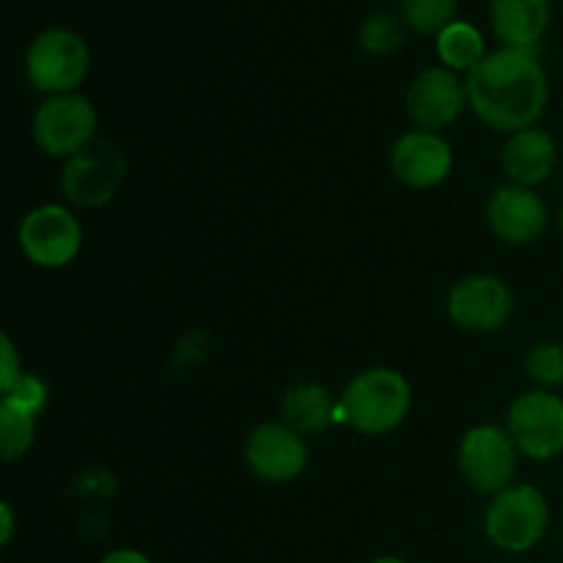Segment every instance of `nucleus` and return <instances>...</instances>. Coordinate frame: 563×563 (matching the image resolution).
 Returning <instances> with one entry per match:
<instances>
[{
    "label": "nucleus",
    "mask_w": 563,
    "mask_h": 563,
    "mask_svg": "<svg viewBox=\"0 0 563 563\" xmlns=\"http://www.w3.org/2000/svg\"><path fill=\"white\" fill-rule=\"evenodd\" d=\"M467 108L489 130L511 132L537 126L550 102V80L537 49L500 47L484 55L465 75Z\"/></svg>",
    "instance_id": "f257e3e1"
},
{
    "label": "nucleus",
    "mask_w": 563,
    "mask_h": 563,
    "mask_svg": "<svg viewBox=\"0 0 563 563\" xmlns=\"http://www.w3.org/2000/svg\"><path fill=\"white\" fill-rule=\"evenodd\" d=\"M520 456L509 429L498 427V423H478L462 434L456 465H460L467 487L493 498L515 484Z\"/></svg>",
    "instance_id": "423d86ee"
},
{
    "label": "nucleus",
    "mask_w": 563,
    "mask_h": 563,
    "mask_svg": "<svg viewBox=\"0 0 563 563\" xmlns=\"http://www.w3.org/2000/svg\"><path fill=\"white\" fill-rule=\"evenodd\" d=\"M555 163H559V143L544 126H528V130L506 135L504 148H500V168L511 185L533 187L553 176Z\"/></svg>",
    "instance_id": "2eb2a0df"
},
{
    "label": "nucleus",
    "mask_w": 563,
    "mask_h": 563,
    "mask_svg": "<svg viewBox=\"0 0 563 563\" xmlns=\"http://www.w3.org/2000/svg\"><path fill=\"white\" fill-rule=\"evenodd\" d=\"M0 399L11 401V405L22 407V410H31L33 416H42V410L47 407V383L36 374H22L16 379V385L11 390H5Z\"/></svg>",
    "instance_id": "5701e85b"
},
{
    "label": "nucleus",
    "mask_w": 563,
    "mask_h": 563,
    "mask_svg": "<svg viewBox=\"0 0 563 563\" xmlns=\"http://www.w3.org/2000/svg\"><path fill=\"white\" fill-rule=\"evenodd\" d=\"M372 563H407V561L396 559V555H383V559H374Z\"/></svg>",
    "instance_id": "bb28decb"
},
{
    "label": "nucleus",
    "mask_w": 563,
    "mask_h": 563,
    "mask_svg": "<svg viewBox=\"0 0 563 563\" xmlns=\"http://www.w3.org/2000/svg\"><path fill=\"white\" fill-rule=\"evenodd\" d=\"M22 374L25 372H22L20 352H16L11 335L3 333V339H0V394L14 388L16 379H20Z\"/></svg>",
    "instance_id": "b1692460"
},
{
    "label": "nucleus",
    "mask_w": 563,
    "mask_h": 563,
    "mask_svg": "<svg viewBox=\"0 0 563 563\" xmlns=\"http://www.w3.org/2000/svg\"><path fill=\"white\" fill-rule=\"evenodd\" d=\"M506 429L522 456L553 462L563 454V396L542 388L517 396L506 412Z\"/></svg>",
    "instance_id": "6e6552de"
},
{
    "label": "nucleus",
    "mask_w": 563,
    "mask_h": 563,
    "mask_svg": "<svg viewBox=\"0 0 563 563\" xmlns=\"http://www.w3.org/2000/svg\"><path fill=\"white\" fill-rule=\"evenodd\" d=\"M405 104L416 130L440 132L454 124L467 108L465 80L445 66H429L412 77Z\"/></svg>",
    "instance_id": "ddd939ff"
},
{
    "label": "nucleus",
    "mask_w": 563,
    "mask_h": 563,
    "mask_svg": "<svg viewBox=\"0 0 563 563\" xmlns=\"http://www.w3.org/2000/svg\"><path fill=\"white\" fill-rule=\"evenodd\" d=\"M489 231L500 242L515 247L533 245L544 236L550 225L548 201L533 187L498 185L487 201Z\"/></svg>",
    "instance_id": "f8f14e48"
},
{
    "label": "nucleus",
    "mask_w": 563,
    "mask_h": 563,
    "mask_svg": "<svg viewBox=\"0 0 563 563\" xmlns=\"http://www.w3.org/2000/svg\"><path fill=\"white\" fill-rule=\"evenodd\" d=\"M412 390L401 372L390 366H372L350 379L339 399V421L355 432L383 438L396 432L410 416Z\"/></svg>",
    "instance_id": "f03ea898"
},
{
    "label": "nucleus",
    "mask_w": 563,
    "mask_h": 563,
    "mask_svg": "<svg viewBox=\"0 0 563 563\" xmlns=\"http://www.w3.org/2000/svg\"><path fill=\"white\" fill-rule=\"evenodd\" d=\"M438 55L443 60L445 69L451 71H471L478 66L487 55V44H484L482 31L467 20H454L438 33Z\"/></svg>",
    "instance_id": "a211bd4d"
},
{
    "label": "nucleus",
    "mask_w": 563,
    "mask_h": 563,
    "mask_svg": "<svg viewBox=\"0 0 563 563\" xmlns=\"http://www.w3.org/2000/svg\"><path fill=\"white\" fill-rule=\"evenodd\" d=\"M561 236H563V207H561Z\"/></svg>",
    "instance_id": "cd10ccee"
},
{
    "label": "nucleus",
    "mask_w": 563,
    "mask_h": 563,
    "mask_svg": "<svg viewBox=\"0 0 563 563\" xmlns=\"http://www.w3.org/2000/svg\"><path fill=\"white\" fill-rule=\"evenodd\" d=\"M91 71V47L69 27H44L25 49L27 82L44 97L77 93Z\"/></svg>",
    "instance_id": "7ed1b4c3"
},
{
    "label": "nucleus",
    "mask_w": 563,
    "mask_h": 563,
    "mask_svg": "<svg viewBox=\"0 0 563 563\" xmlns=\"http://www.w3.org/2000/svg\"><path fill=\"white\" fill-rule=\"evenodd\" d=\"M36 421L38 416H33L31 410L0 399V451L5 462L22 460L31 451L36 440Z\"/></svg>",
    "instance_id": "6ab92c4d"
},
{
    "label": "nucleus",
    "mask_w": 563,
    "mask_h": 563,
    "mask_svg": "<svg viewBox=\"0 0 563 563\" xmlns=\"http://www.w3.org/2000/svg\"><path fill=\"white\" fill-rule=\"evenodd\" d=\"M11 537H14V511H11L9 500L0 504V544H9Z\"/></svg>",
    "instance_id": "a878e982"
},
{
    "label": "nucleus",
    "mask_w": 563,
    "mask_h": 563,
    "mask_svg": "<svg viewBox=\"0 0 563 563\" xmlns=\"http://www.w3.org/2000/svg\"><path fill=\"white\" fill-rule=\"evenodd\" d=\"M405 20L394 11H374L363 20L357 31V42L368 55H390L405 44Z\"/></svg>",
    "instance_id": "aec40b11"
},
{
    "label": "nucleus",
    "mask_w": 563,
    "mask_h": 563,
    "mask_svg": "<svg viewBox=\"0 0 563 563\" xmlns=\"http://www.w3.org/2000/svg\"><path fill=\"white\" fill-rule=\"evenodd\" d=\"M390 170L412 190H432L454 170V152L440 132L410 130L390 148Z\"/></svg>",
    "instance_id": "4468645a"
},
{
    "label": "nucleus",
    "mask_w": 563,
    "mask_h": 563,
    "mask_svg": "<svg viewBox=\"0 0 563 563\" xmlns=\"http://www.w3.org/2000/svg\"><path fill=\"white\" fill-rule=\"evenodd\" d=\"M550 528V504L542 489L511 484L493 495L484 511V533L500 553H531Z\"/></svg>",
    "instance_id": "20e7f679"
},
{
    "label": "nucleus",
    "mask_w": 563,
    "mask_h": 563,
    "mask_svg": "<svg viewBox=\"0 0 563 563\" xmlns=\"http://www.w3.org/2000/svg\"><path fill=\"white\" fill-rule=\"evenodd\" d=\"M550 16V0H489V22L504 47L537 49Z\"/></svg>",
    "instance_id": "dca6fc26"
},
{
    "label": "nucleus",
    "mask_w": 563,
    "mask_h": 563,
    "mask_svg": "<svg viewBox=\"0 0 563 563\" xmlns=\"http://www.w3.org/2000/svg\"><path fill=\"white\" fill-rule=\"evenodd\" d=\"M280 421L297 434H319L339 421V401L319 383H300L286 390L280 401Z\"/></svg>",
    "instance_id": "f3484780"
},
{
    "label": "nucleus",
    "mask_w": 563,
    "mask_h": 563,
    "mask_svg": "<svg viewBox=\"0 0 563 563\" xmlns=\"http://www.w3.org/2000/svg\"><path fill=\"white\" fill-rule=\"evenodd\" d=\"M242 456L253 476L262 482L289 484L308 471L311 451H308L306 438L286 427L284 421H267L251 429Z\"/></svg>",
    "instance_id": "9b49d317"
},
{
    "label": "nucleus",
    "mask_w": 563,
    "mask_h": 563,
    "mask_svg": "<svg viewBox=\"0 0 563 563\" xmlns=\"http://www.w3.org/2000/svg\"><path fill=\"white\" fill-rule=\"evenodd\" d=\"M456 9L460 0H401V20L423 36H438L456 20Z\"/></svg>",
    "instance_id": "412c9836"
},
{
    "label": "nucleus",
    "mask_w": 563,
    "mask_h": 563,
    "mask_svg": "<svg viewBox=\"0 0 563 563\" xmlns=\"http://www.w3.org/2000/svg\"><path fill=\"white\" fill-rule=\"evenodd\" d=\"M99 563H154V561L135 548H119V550H110V553Z\"/></svg>",
    "instance_id": "393cba45"
},
{
    "label": "nucleus",
    "mask_w": 563,
    "mask_h": 563,
    "mask_svg": "<svg viewBox=\"0 0 563 563\" xmlns=\"http://www.w3.org/2000/svg\"><path fill=\"white\" fill-rule=\"evenodd\" d=\"M99 115L86 93L47 97L33 113L31 135L38 152L53 159H69L88 148L97 137Z\"/></svg>",
    "instance_id": "39448f33"
},
{
    "label": "nucleus",
    "mask_w": 563,
    "mask_h": 563,
    "mask_svg": "<svg viewBox=\"0 0 563 563\" xmlns=\"http://www.w3.org/2000/svg\"><path fill=\"white\" fill-rule=\"evenodd\" d=\"M526 374L542 390L563 388V341H539L528 352Z\"/></svg>",
    "instance_id": "4be33fe9"
},
{
    "label": "nucleus",
    "mask_w": 563,
    "mask_h": 563,
    "mask_svg": "<svg viewBox=\"0 0 563 563\" xmlns=\"http://www.w3.org/2000/svg\"><path fill=\"white\" fill-rule=\"evenodd\" d=\"M16 240L33 267L64 269L80 256L82 223L64 203H42L22 218Z\"/></svg>",
    "instance_id": "0eeeda50"
},
{
    "label": "nucleus",
    "mask_w": 563,
    "mask_h": 563,
    "mask_svg": "<svg viewBox=\"0 0 563 563\" xmlns=\"http://www.w3.org/2000/svg\"><path fill=\"white\" fill-rule=\"evenodd\" d=\"M126 176V159L115 146L93 141L60 168V192L75 207L99 209L119 196Z\"/></svg>",
    "instance_id": "1a4fd4ad"
},
{
    "label": "nucleus",
    "mask_w": 563,
    "mask_h": 563,
    "mask_svg": "<svg viewBox=\"0 0 563 563\" xmlns=\"http://www.w3.org/2000/svg\"><path fill=\"white\" fill-rule=\"evenodd\" d=\"M449 319L465 333H498L515 313V295L498 275H467L449 291Z\"/></svg>",
    "instance_id": "9d476101"
}]
</instances>
